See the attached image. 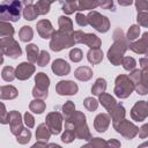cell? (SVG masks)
Masks as SVG:
<instances>
[{
    "instance_id": "obj_9",
    "label": "cell",
    "mask_w": 148,
    "mask_h": 148,
    "mask_svg": "<svg viewBox=\"0 0 148 148\" xmlns=\"http://www.w3.org/2000/svg\"><path fill=\"white\" fill-rule=\"evenodd\" d=\"M0 47H1L2 54H6L13 59H15L22 54V50H21L18 43L14 38H1Z\"/></svg>"
},
{
    "instance_id": "obj_20",
    "label": "cell",
    "mask_w": 148,
    "mask_h": 148,
    "mask_svg": "<svg viewBox=\"0 0 148 148\" xmlns=\"http://www.w3.org/2000/svg\"><path fill=\"white\" fill-rule=\"evenodd\" d=\"M52 71L56 75L62 76V75H67L71 72V66L68 65L67 61L62 60V59H56L52 62Z\"/></svg>"
},
{
    "instance_id": "obj_46",
    "label": "cell",
    "mask_w": 148,
    "mask_h": 148,
    "mask_svg": "<svg viewBox=\"0 0 148 148\" xmlns=\"http://www.w3.org/2000/svg\"><path fill=\"white\" fill-rule=\"evenodd\" d=\"M49 61H50V54L46 51H40V54L37 60V65L40 67H44L49 64Z\"/></svg>"
},
{
    "instance_id": "obj_44",
    "label": "cell",
    "mask_w": 148,
    "mask_h": 148,
    "mask_svg": "<svg viewBox=\"0 0 148 148\" xmlns=\"http://www.w3.org/2000/svg\"><path fill=\"white\" fill-rule=\"evenodd\" d=\"M75 138H76V135H75V132L74 131H72V130H65V132L61 135V141L65 142V143H71Z\"/></svg>"
},
{
    "instance_id": "obj_48",
    "label": "cell",
    "mask_w": 148,
    "mask_h": 148,
    "mask_svg": "<svg viewBox=\"0 0 148 148\" xmlns=\"http://www.w3.org/2000/svg\"><path fill=\"white\" fill-rule=\"evenodd\" d=\"M136 21H138V23L140 25L148 28V12H140V13H138Z\"/></svg>"
},
{
    "instance_id": "obj_17",
    "label": "cell",
    "mask_w": 148,
    "mask_h": 148,
    "mask_svg": "<svg viewBox=\"0 0 148 148\" xmlns=\"http://www.w3.org/2000/svg\"><path fill=\"white\" fill-rule=\"evenodd\" d=\"M36 28H37V32L39 34V36L44 39L51 38L52 35L54 34V29H53V27H52V24L49 20L38 21L37 24H36Z\"/></svg>"
},
{
    "instance_id": "obj_25",
    "label": "cell",
    "mask_w": 148,
    "mask_h": 148,
    "mask_svg": "<svg viewBox=\"0 0 148 148\" xmlns=\"http://www.w3.org/2000/svg\"><path fill=\"white\" fill-rule=\"evenodd\" d=\"M88 61L92 65H97L103 60V52L99 49H90L87 53Z\"/></svg>"
},
{
    "instance_id": "obj_30",
    "label": "cell",
    "mask_w": 148,
    "mask_h": 148,
    "mask_svg": "<svg viewBox=\"0 0 148 148\" xmlns=\"http://www.w3.org/2000/svg\"><path fill=\"white\" fill-rule=\"evenodd\" d=\"M74 132H75V135H76L77 139L89 140V141H90V139H91V134H90V132H89V128H88V126H87V123H86V124H82V125H80V126H77V127L74 130Z\"/></svg>"
},
{
    "instance_id": "obj_41",
    "label": "cell",
    "mask_w": 148,
    "mask_h": 148,
    "mask_svg": "<svg viewBox=\"0 0 148 148\" xmlns=\"http://www.w3.org/2000/svg\"><path fill=\"white\" fill-rule=\"evenodd\" d=\"M121 65L126 71H134V68L136 66V61L132 57H124L123 61H121Z\"/></svg>"
},
{
    "instance_id": "obj_2",
    "label": "cell",
    "mask_w": 148,
    "mask_h": 148,
    "mask_svg": "<svg viewBox=\"0 0 148 148\" xmlns=\"http://www.w3.org/2000/svg\"><path fill=\"white\" fill-rule=\"evenodd\" d=\"M141 69H134L130 74V79L134 83L135 90L140 95L148 92V58H141L139 60Z\"/></svg>"
},
{
    "instance_id": "obj_7",
    "label": "cell",
    "mask_w": 148,
    "mask_h": 148,
    "mask_svg": "<svg viewBox=\"0 0 148 148\" xmlns=\"http://www.w3.org/2000/svg\"><path fill=\"white\" fill-rule=\"evenodd\" d=\"M87 18H88L89 24L92 28H95L97 31H99V32H106L110 29V21H109V18L106 16L99 14L96 10L89 12V14L87 15Z\"/></svg>"
},
{
    "instance_id": "obj_36",
    "label": "cell",
    "mask_w": 148,
    "mask_h": 148,
    "mask_svg": "<svg viewBox=\"0 0 148 148\" xmlns=\"http://www.w3.org/2000/svg\"><path fill=\"white\" fill-rule=\"evenodd\" d=\"M102 1H91V0H81L79 1V10H87V9H94L97 6H101Z\"/></svg>"
},
{
    "instance_id": "obj_1",
    "label": "cell",
    "mask_w": 148,
    "mask_h": 148,
    "mask_svg": "<svg viewBox=\"0 0 148 148\" xmlns=\"http://www.w3.org/2000/svg\"><path fill=\"white\" fill-rule=\"evenodd\" d=\"M130 47V43L127 37L124 36V32L120 28L116 29L113 32V44L108 51V59L110 62L114 66H118L121 64L124 53Z\"/></svg>"
},
{
    "instance_id": "obj_40",
    "label": "cell",
    "mask_w": 148,
    "mask_h": 148,
    "mask_svg": "<svg viewBox=\"0 0 148 148\" xmlns=\"http://www.w3.org/2000/svg\"><path fill=\"white\" fill-rule=\"evenodd\" d=\"M30 139H31V132H30V130H28V128H24V130L16 136L17 142L21 143V145L28 143V142L30 141Z\"/></svg>"
},
{
    "instance_id": "obj_5",
    "label": "cell",
    "mask_w": 148,
    "mask_h": 148,
    "mask_svg": "<svg viewBox=\"0 0 148 148\" xmlns=\"http://www.w3.org/2000/svg\"><path fill=\"white\" fill-rule=\"evenodd\" d=\"M114 83H116L114 84V94L119 98H127L135 89L134 83L132 82L130 76L124 75V74L118 75L116 77Z\"/></svg>"
},
{
    "instance_id": "obj_8",
    "label": "cell",
    "mask_w": 148,
    "mask_h": 148,
    "mask_svg": "<svg viewBox=\"0 0 148 148\" xmlns=\"http://www.w3.org/2000/svg\"><path fill=\"white\" fill-rule=\"evenodd\" d=\"M73 37H74L75 44H86L90 49H99V46L102 44L101 39L96 35H94V34H87V32H83L81 30L74 31Z\"/></svg>"
},
{
    "instance_id": "obj_29",
    "label": "cell",
    "mask_w": 148,
    "mask_h": 148,
    "mask_svg": "<svg viewBox=\"0 0 148 148\" xmlns=\"http://www.w3.org/2000/svg\"><path fill=\"white\" fill-rule=\"evenodd\" d=\"M105 89H106V81L104 79L99 77L95 81L94 86L91 87V92H92V95L101 96L102 94L105 92Z\"/></svg>"
},
{
    "instance_id": "obj_21",
    "label": "cell",
    "mask_w": 148,
    "mask_h": 148,
    "mask_svg": "<svg viewBox=\"0 0 148 148\" xmlns=\"http://www.w3.org/2000/svg\"><path fill=\"white\" fill-rule=\"evenodd\" d=\"M109 114H110V117H111V119H112V123H113V124H117V123H119V121H121V120L125 119L126 112H125L124 106H123L121 104L117 103V104L109 111Z\"/></svg>"
},
{
    "instance_id": "obj_55",
    "label": "cell",
    "mask_w": 148,
    "mask_h": 148,
    "mask_svg": "<svg viewBox=\"0 0 148 148\" xmlns=\"http://www.w3.org/2000/svg\"><path fill=\"white\" fill-rule=\"evenodd\" d=\"M99 7H102V8H104V9H111V8L113 7V2L110 1V0L103 1V2H101V6H99Z\"/></svg>"
},
{
    "instance_id": "obj_4",
    "label": "cell",
    "mask_w": 148,
    "mask_h": 148,
    "mask_svg": "<svg viewBox=\"0 0 148 148\" xmlns=\"http://www.w3.org/2000/svg\"><path fill=\"white\" fill-rule=\"evenodd\" d=\"M73 34L74 32H66L62 30L54 31V34L51 37L50 49L54 52H58V51H61L62 49H67V47L73 46L75 44Z\"/></svg>"
},
{
    "instance_id": "obj_39",
    "label": "cell",
    "mask_w": 148,
    "mask_h": 148,
    "mask_svg": "<svg viewBox=\"0 0 148 148\" xmlns=\"http://www.w3.org/2000/svg\"><path fill=\"white\" fill-rule=\"evenodd\" d=\"M74 112H75V105H74V103L72 101H67L62 105V114L65 117V120H67Z\"/></svg>"
},
{
    "instance_id": "obj_53",
    "label": "cell",
    "mask_w": 148,
    "mask_h": 148,
    "mask_svg": "<svg viewBox=\"0 0 148 148\" xmlns=\"http://www.w3.org/2000/svg\"><path fill=\"white\" fill-rule=\"evenodd\" d=\"M8 118H9V112L6 111L5 104L2 103V114H1V123L2 124H8Z\"/></svg>"
},
{
    "instance_id": "obj_45",
    "label": "cell",
    "mask_w": 148,
    "mask_h": 148,
    "mask_svg": "<svg viewBox=\"0 0 148 148\" xmlns=\"http://www.w3.org/2000/svg\"><path fill=\"white\" fill-rule=\"evenodd\" d=\"M82 57H83V53L77 47L71 50V52H69V59L72 61H74V62H79L80 60H82Z\"/></svg>"
},
{
    "instance_id": "obj_24",
    "label": "cell",
    "mask_w": 148,
    "mask_h": 148,
    "mask_svg": "<svg viewBox=\"0 0 148 148\" xmlns=\"http://www.w3.org/2000/svg\"><path fill=\"white\" fill-rule=\"evenodd\" d=\"M17 96V90L13 86H2L0 88V98L1 99H13Z\"/></svg>"
},
{
    "instance_id": "obj_18",
    "label": "cell",
    "mask_w": 148,
    "mask_h": 148,
    "mask_svg": "<svg viewBox=\"0 0 148 148\" xmlns=\"http://www.w3.org/2000/svg\"><path fill=\"white\" fill-rule=\"evenodd\" d=\"M130 49L139 54H146L148 51V32H145L141 37V39L133 42L132 44H130Z\"/></svg>"
},
{
    "instance_id": "obj_31",
    "label": "cell",
    "mask_w": 148,
    "mask_h": 148,
    "mask_svg": "<svg viewBox=\"0 0 148 148\" xmlns=\"http://www.w3.org/2000/svg\"><path fill=\"white\" fill-rule=\"evenodd\" d=\"M39 54H40V52H39V49L37 45L29 44L27 46V57H28V60L30 62H37Z\"/></svg>"
},
{
    "instance_id": "obj_54",
    "label": "cell",
    "mask_w": 148,
    "mask_h": 148,
    "mask_svg": "<svg viewBox=\"0 0 148 148\" xmlns=\"http://www.w3.org/2000/svg\"><path fill=\"white\" fill-rule=\"evenodd\" d=\"M108 142V148H120V142L117 139H110Z\"/></svg>"
},
{
    "instance_id": "obj_27",
    "label": "cell",
    "mask_w": 148,
    "mask_h": 148,
    "mask_svg": "<svg viewBox=\"0 0 148 148\" xmlns=\"http://www.w3.org/2000/svg\"><path fill=\"white\" fill-rule=\"evenodd\" d=\"M58 24H59V30H62L66 32H74L73 31V22L69 17H67L65 15L59 16Z\"/></svg>"
},
{
    "instance_id": "obj_15",
    "label": "cell",
    "mask_w": 148,
    "mask_h": 148,
    "mask_svg": "<svg viewBox=\"0 0 148 148\" xmlns=\"http://www.w3.org/2000/svg\"><path fill=\"white\" fill-rule=\"evenodd\" d=\"M34 73H35V66L29 62H21L15 68V76L22 81L28 80Z\"/></svg>"
},
{
    "instance_id": "obj_60",
    "label": "cell",
    "mask_w": 148,
    "mask_h": 148,
    "mask_svg": "<svg viewBox=\"0 0 148 148\" xmlns=\"http://www.w3.org/2000/svg\"><path fill=\"white\" fill-rule=\"evenodd\" d=\"M80 148H92V146H91L90 143H87V145H84V146H82V147H80Z\"/></svg>"
},
{
    "instance_id": "obj_50",
    "label": "cell",
    "mask_w": 148,
    "mask_h": 148,
    "mask_svg": "<svg viewBox=\"0 0 148 148\" xmlns=\"http://www.w3.org/2000/svg\"><path fill=\"white\" fill-rule=\"evenodd\" d=\"M135 7H136L138 13L148 10V0H138V1H135Z\"/></svg>"
},
{
    "instance_id": "obj_56",
    "label": "cell",
    "mask_w": 148,
    "mask_h": 148,
    "mask_svg": "<svg viewBox=\"0 0 148 148\" xmlns=\"http://www.w3.org/2000/svg\"><path fill=\"white\" fill-rule=\"evenodd\" d=\"M31 148H47V146H46V142L44 141H37Z\"/></svg>"
},
{
    "instance_id": "obj_61",
    "label": "cell",
    "mask_w": 148,
    "mask_h": 148,
    "mask_svg": "<svg viewBox=\"0 0 148 148\" xmlns=\"http://www.w3.org/2000/svg\"><path fill=\"white\" fill-rule=\"evenodd\" d=\"M146 56H147V57H146V58H148V51H147V53H146Z\"/></svg>"
},
{
    "instance_id": "obj_43",
    "label": "cell",
    "mask_w": 148,
    "mask_h": 148,
    "mask_svg": "<svg viewBox=\"0 0 148 148\" xmlns=\"http://www.w3.org/2000/svg\"><path fill=\"white\" fill-rule=\"evenodd\" d=\"M139 35H140V27L133 24V25L130 27V29L127 31V39L128 40H134L139 37Z\"/></svg>"
},
{
    "instance_id": "obj_49",
    "label": "cell",
    "mask_w": 148,
    "mask_h": 148,
    "mask_svg": "<svg viewBox=\"0 0 148 148\" xmlns=\"http://www.w3.org/2000/svg\"><path fill=\"white\" fill-rule=\"evenodd\" d=\"M75 21H76V23H77L80 27H86V25L89 24L87 16L83 15L82 13H76V15H75Z\"/></svg>"
},
{
    "instance_id": "obj_19",
    "label": "cell",
    "mask_w": 148,
    "mask_h": 148,
    "mask_svg": "<svg viewBox=\"0 0 148 148\" xmlns=\"http://www.w3.org/2000/svg\"><path fill=\"white\" fill-rule=\"evenodd\" d=\"M110 114H106V113H99L96 116L95 120H94V127L97 132L102 133V132H105L110 125Z\"/></svg>"
},
{
    "instance_id": "obj_32",
    "label": "cell",
    "mask_w": 148,
    "mask_h": 148,
    "mask_svg": "<svg viewBox=\"0 0 148 148\" xmlns=\"http://www.w3.org/2000/svg\"><path fill=\"white\" fill-rule=\"evenodd\" d=\"M99 97V103L108 110V111H110L116 104H117V102H116V99L111 96V95H109V94H102L101 96H98Z\"/></svg>"
},
{
    "instance_id": "obj_52",
    "label": "cell",
    "mask_w": 148,
    "mask_h": 148,
    "mask_svg": "<svg viewBox=\"0 0 148 148\" xmlns=\"http://www.w3.org/2000/svg\"><path fill=\"white\" fill-rule=\"evenodd\" d=\"M139 136L141 138V139H145V138H147L148 136V124H143L140 128H139Z\"/></svg>"
},
{
    "instance_id": "obj_28",
    "label": "cell",
    "mask_w": 148,
    "mask_h": 148,
    "mask_svg": "<svg viewBox=\"0 0 148 148\" xmlns=\"http://www.w3.org/2000/svg\"><path fill=\"white\" fill-rule=\"evenodd\" d=\"M14 28L10 23L1 21L0 22V36L1 38H13Z\"/></svg>"
},
{
    "instance_id": "obj_6",
    "label": "cell",
    "mask_w": 148,
    "mask_h": 148,
    "mask_svg": "<svg viewBox=\"0 0 148 148\" xmlns=\"http://www.w3.org/2000/svg\"><path fill=\"white\" fill-rule=\"evenodd\" d=\"M35 82H36V86L32 89V96L36 99L46 98L47 95H49L47 92H49V86H50L49 76L43 72L37 73L36 76H35Z\"/></svg>"
},
{
    "instance_id": "obj_23",
    "label": "cell",
    "mask_w": 148,
    "mask_h": 148,
    "mask_svg": "<svg viewBox=\"0 0 148 148\" xmlns=\"http://www.w3.org/2000/svg\"><path fill=\"white\" fill-rule=\"evenodd\" d=\"M74 76L80 81H88L92 76V71L88 66H81V67H77L75 69Z\"/></svg>"
},
{
    "instance_id": "obj_13",
    "label": "cell",
    "mask_w": 148,
    "mask_h": 148,
    "mask_svg": "<svg viewBox=\"0 0 148 148\" xmlns=\"http://www.w3.org/2000/svg\"><path fill=\"white\" fill-rule=\"evenodd\" d=\"M8 124L10 126V132L14 135H18L23 130V125H22V119H21V113L18 111H10L9 112V118H8Z\"/></svg>"
},
{
    "instance_id": "obj_33",
    "label": "cell",
    "mask_w": 148,
    "mask_h": 148,
    "mask_svg": "<svg viewBox=\"0 0 148 148\" xmlns=\"http://www.w3.org/2000/svg\"><path fill=\"white\" fill-rule=\"evenodd\" d=\"M52 5V1H46V0H39L35 3L36 10L39 15H45L50 12V7Z\"/></svg>"
},
{
    "instance_id": "obj_3",
    "label": "cell",
    "mask_w": 148,
    "mask_h": 148,
    "mask_svg": "<svg viewBox=\"0 0 148 148\" xmlns=\"http://www.w3.org/2000/svg\"><path fill=\"white\" fill-rule=\"evenodd\" d=\"M21 1H2L0 3V18L1 21H12L16 22L20 20L21 9H22Z\"/></svg>"
},
{
    "instance_id": "obj_42",
    "label": "cell",
    "mask_w": 148,
    "mask_h": 148,
    "mask_svg": "<svg viewBox=\"0 0 148 148\" xmlns=\"http://www.w3.org/2000/svg\"><path fill=\"white\" fill-rule=\"evenodd\" d=\"M83 105H84V108H86L88 111L92 112V111H95V110L97 109L98 102H97L95 98H92V97H87V98L83 101Z\"/></svg>"
},
{
    "instance_id": "obj_11",
    "label": "cell",
    "mask_w": 148,
    "mask_h": 148,
    "mask_svg": "<svg viewBox=\"0 0 148 148\" xmlns=\"http://www.w3.org/2000/svg\"><path fill=\"white\" fill-rule=\"evenodd\" d=\"M45 124L49 127L50 132L57 135L61 132V128H62V116L57 111L50 112L45 118Z\"/></svg>"
},
{
    "instance_id": "obj_38",
    "label": "cell",
    "mask_w": 148,
    "mask_h": 148,
    "mask_svg": "<svg viewBox=\"0 0 148 148\" xmlns=\"http://www.w3.org/2000/svg\"><path fill=\"white\" fill-rule=\"evenodd\" d=\"M1 76L5 81L7 82H12L14 80L15 76V69L12 67V66H6L2 68V72H1Z\"/></svg>"
},
{
    "instance_id": "obj_51",
    "label": "cell",
    "mask_w": 148,
    "mask_h": 148,
    "mask_svg": "<svg viewBox=\"0 0 148 148\" xmlns=\"http://www.w3.org/2000/svg\"><path fill=\"white\" fill-rule=\"evenodd\" d=\"M24 123H25L28 128H32L35 126V119H34L31 113H29V112L24 113Z\"/></svg>"
},
{
    "instance_id": "obj_37",
    "label": "cell",
    "mask_w": 148,
    "mask_h": 148,
    "mask_svg": "<svg viewBox=\"0 0 148 148\" xmlns=\"http://www.w3.org/2000/svg\"><path fill=\"white\" fill-rule=\"evenodd\" d=\"M62 10L67 15L73 14L74 12L79 10V2L77 1H66V2H62Z\"/></svg>"
},
{
    "instance_id": "obj_57",
    "label": "cell",
    "mask_w": 148,
    "mask_h": 148,
    "mask_svg": "<svg viewBox=\"0 0 148 148\" xmlns=\"http://www.w3.org/2000/svg\"><path fill=\"white\" fill-rule=\"evenodd\" d=\"M132 3H133V1H131V0H128V1H120L119 0V5L120 6H130Z\"/></svg>"
},
{
    "instance_id": "obj_47",
    "label": "cell",
    "mask_w": 148,
    "mask_h": 148,
    "mask_svg": "<svg viewBox=\"0 0 148 148\" xmlns=\"http://www.w3.org/2000/svg\"><path fill=\"white\" fill-rule=\"evenodd\" d=\"M90 145L92 146V148H108V142L101 138H91Z\"/></svg>"
},
{
    "instance_id": "obj_62",
    "label": "cell",
    "mask_w": 148,
    "mask_h": 148,
    "mask_svg": "<svg viewBox=\"0 0 148 148\" xmlns=\"http://www.w3.org/2000/svg\"><path fill=\"white\" fill-rule=\"evenodd\" d=\"M147 104H148V101H147Z\"/></svg>"
},
{
    "instance_id": "obj_26",
    "label": "cell",
    "mask_w": 148,
    "mask_h": 148,
    "mask_svg": "<svg viewBox=\"0 0 148 148\" xmlns=\"http://www.w3.org/2000/svg\"><path fill=\"white\" fill-rule=\"evenodd\" d=\"M51 134H52V133L50 132V130H49V127L46 126V124H40V125H38L37 130H36V138H37L39 141L46 142V141L50 139Z\"/></svg>"
},
{
    "instance_id": "obj_35",
    "label": "cell",
    "mask_w": 148,
    "mask_h": 148,
    "mask_svg": "<svg viewBox=\"0 0 148 148\" xmlns=\"http://www.w3.org/2000/svg\"><path fill=\"white\" fill-rule=\"evenodd\" d=\"M45 103L43 102V99H34L30 102L29 104V109L30 111H32L34 113H42L45 110Z\"/></svg>"
},
{
    "instance_id": "obj_58",
    "label": "cell",
    "mask_w": 148,
    "mask_h": 148,
    "mask_svg": "<svg viewBox=\"0 0 148 148\" xmlns=\"http://www.w3.org/2000/svg\"><path fill=\"white\" fill-rule=\"evenodd\" d=\"M138 148H148V141H146V142L141 143L140 146H138Z\"/></svg>"
},
{
    "instance_id": "obj_12",
    "label": "cell",
    "mask_w": 148,
    "mask_h": 148,
    "mask_svg": "<svg viewBox=\"0 0 148 148\" xmlns=\"http://www.w3.org/2000/svg\"><path fill=\"white\" fill-rule=\"evenodd\" d=\"M131 117L135 121H143L148 117V104L145 101H139L131 110Z\"/></svg>"
},
{
    "instance_id": "obj_16",
    "label": "cell",
    "mask_w": 148,
    "mask_h": 148,
    "mask_svg": "<svg viewBox=\"0 0 148 148\" xmlns=\"http://www.w3.org/2000/svg\"><path fill=\"white\" fill-rule=\"evenodd\" d=\"M86 124V116L81 111H75L67 120H65V128L74 131L77 126Z\"/></svg>"
},
{
    "instance_id": "obj_14",
    "label": "cell",
    "mask_w": 148,
    "mask_h": 148,
    "mask_svg": "<svg viewBox=\"0 0 148 148\" xmlns=\"http://www.w3.org/2000/svg\"><path fill=\"white\" fill-rule=\"evenodd\" d=\"M77 90H79L77 84L69 80L59 81L56 86V91L59 95H75Z\"/></svg>"
},
{
    "instance_id": "obj_10",
    "label": "cell",
    "mask_w": 148,
    "mask_h": 148,
    "mask_svg": "<svg viewBox=\"0 0 148 148\" xmlns=\"http://www.w3.org/2000/svg\"><path fill=\"white\" fill-rule=\"evenodd\" d=\"M113 127L118 133H120L124 138H126L128 140L133 139L139 133V128L134 124H132L131 121H128L126 119H124L117 124H113Z\"/></svg>"
},
{
    "instance_id": "obj_34",
    "label": "cell",
    "mask_w": 148,
    "mask_h": 148,
    "mask_svg": "<svg viewBox=\"0 0 148 148\" xmlns=\"http://www.w3.org/2000/svg\"><path fill=\"white\" fill-rule=\"evenodd\" d=\"M32 36H34V32H32L31 27H29V25H23L20 29V31H18V37H20V39L22 42H25L27 43V42L31 40L32 39Z\"/></svg>"
},
{
    "instance_id": "obj_22",
    "label": "cell",
    "mask_w": 148,
    "mask_h": 148,
    "mask_svg": "<svg viewBox=\"0 0 148 148\" xmlns=\"http://www.w3.org/2000/svg\"><path fill=\"white\" fill-rule=\"evenodd\" d=\"M23 5H24V8H23V17H24L25 20L32 21V20H35V18L38 17L39 14L37 13L36 7H35V3H34L31 0L24 1Z\"/></svg>"
},
{
    "instance_id": "obj_59",
    "label": "cell",
    "mask_w": 148,
    "mask_h": 148,
    "mask_svg": "<svg viewBox=\"0 0 148 148\" xmlns=\"http://www.w3.org/2000/svg\"><path fill=\"white\" fill-rule=\"evenodd\" d=\"M47 148H61L59 145H56V143H50L49 146H47Z\"/></svg>"
}]
</instances>
